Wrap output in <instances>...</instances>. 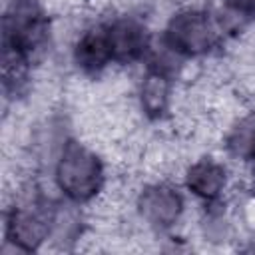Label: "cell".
Here are the masks:
<instances>
[{
    "label": "cell",
    "instance_id": "30bf717a",
    "mask_svg": "<svg viewBox=\"0 0 255 255\" xmlns=\"http://www.w3.org/2000/svg\"><path fill=\"white\" fill-rule=\"evenodd\" d=\"M227 147L235 157L255 159V112L233 128L227 139Z\"/></svg>",
    "mask_w": 255,
    "mask_h": 255
},
{
    "label": "cell",
    "instance_id": "9c48e42d",
    "mask_svg": "<svg viewBox=\"0 0 255 255\" xmlns=\"http://www.w3.org/2000/svg\"><path fill=\"white\" fill-rule=\"evenodd\" d=\"M169 96V76L161 68H151L141 84V106L149 118H159L165 112Z\"/></svg>",
    "mask_w": 255,
    "mask_h": 255
},
{
    "label": "cell",
    "instance_id": "5b68a950",
    "mask_svg": "<svg viewBox=\"0 0 255 255\" xmlns=\"http://www.w3.org/2000/svg\"><path fill=\"white\" fill-rule=\"evenodd\" d=\"M50 233V217L40 207H14L8 223V241L22 251H36Z\"/></svg>",
    "mask_w": 255,
    "mask_h": 255
},
{
    "label": "cell",
    "instance_id": "52a82bcc",
    "mask_svg": "<svg viewBox=\"0 0 255 255\" xmlns=\"http://www.w3.org/2000/svg\"><path fill=\"white\" fill-rule=\"evenodd\" d=\"M76 62L88 72H98L106 64L112 62L104 26H98L80 38V42L76 46Z\"/></svg>",
    "mask_w": 255,
    "mask_h": 255
},
{
    "label": "cell",
    "instance_id": "7a4b0ae2",
    "mask_svg": "<svg viewBox=\"0 0 255 255\" xmlns=\"http://www.w3.org/2000/svg\"><path fill=\"white\" fill-rule=\"evenodd\" d=\"M56 179L60 189L70 199L86 201L94 197L102 187V163L90 149H86L78 141H68L56 167Z\"/></svg>",
    "mask_w": 255,
    "mask_h": 255
},
{
    "label": "cell",
    "instance_id": "8fae6325",
    "mask_svg": "<svg viewBox=\"0 0 255 255\" xmlns=\"http://www.w3.org/2000/svg\"><path fill=\"white\" fill-rule=\"evenodd\" d=\"M233 16H255V0H223Z\"/></svg>",
    "mask_w": 255,
    "mask_h": 255
},
{
    "label": "cell",
    "instance_id": "ba28073f",
    "mask_svg": "<svg viewBox=\"0 0 255 255\" xmlns=\"http://www.w3.org/2000/svg\"><path fill=\"white\" fill-rule=\"evenodd\" d=\"M225 185V171L219 163L201 159L187 171V187L205 199H213Z\"/></svg>",
    "mask_w": 255,
    "mask_h": 255
},
{
    "label": "cell",
    "instance_id": "6da1fadb",
    "mask_svg": "<svg viewBox=\"0 0 255 255\" xmlns=\"http://www.w3.org/2000/svg\"><path fill=\"white\" fill-rule=\"evenodd\" d=\"M4 86L18 82L48 38V18L36 0H12L4 14Z\"/></svg>",
    "mask_w": 255,
    "mask_h": 255
},
{
    "label": "cell",
    "instance_id": "8992f818",
    "mask_svg": "<svg viewBox=\"0 0 255 255\" xmlns=\"http://www.w3.org/2000/svg\"><path fill=\"white\" fill-rule=\"evenodd\" d=\"M183 207L177 191L167 185H151L139 195V213L155 227H169L175 223Z\"/></svg>",
    "mask_w": 255,
    "mask_h": 255
},
{
    "label": "cell",
    "instance_id": "277c9868",
    "mask_svg": "<svg viewBox=\"0 0 255 255\" xmlns=\"http://www.w3.org/2000/svg\"><path fill=\"white\" fill-rule=\"evenodd\" d=\"M104 34L112 62H135L147 50V32L139 22L131 18H122L112 24H106Z\"/></svg>",
    "mask_w": 255,
    "mask_h": 255
},
{
    "label": "cell",
    "instance_id": "3957f363",
    "mask_svg": "<svg viewBox=\"0 0 255 255\" xmlns=\"http://www.w3.org/2000/svg\"><path fill=\"white\" fill-rule=\"evenodd\" d=\"M219 24L205 12L185 10L171 18L165 30V46L179 56L209 52L219 40Z\"/></svg>",
    "mask_w": 255,
    "mask_h": 255
}]
</instances>
